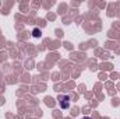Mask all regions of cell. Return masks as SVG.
Segmentation results:
<instances>
[{
	"instance_id": "cell-2",
	"label": "cell",
	"mask_w": 120,
	"mask_h": 119,
	"mask_svg": "<svg viewBox=\"0 0 120 119\" xmlns=\"http://www.w3.org/2000/svg\"><path fill=\"white\" fill-rule=\"evenodd\" d=\"M32 35H34L35 38H41V36H42V32H41V30L35 28V30H34V32H32Z\"/></svg>"
},
{
	"instance_id": "cell-3",
	"label": "cell",
	"mask_w": 120,
	"mask_h": 119,
	"mask_svg": "<svg viewBox=\"0 0 120 119\" xmlns=\"http://www.w3.org/2000/svg\"><path fill=\"white\" fill-rule=\"evenodd\" d=\"M82 119H92V118H90V116H84Z\"/></svg>"
},
{
	"instance_id": "cell-1",
	"label": "cell",
	"mask_w": 120,
	"mask_h": 119,
	"mask_svg": "<svg viewBox=\"0 0 120 119\" xmlns=\"http://www.w3.org/2000/svg\"><path fill=\"white\" fill-rule=\"evenodd\" d=\"M57 101H59V105L61 109H67L71 104V97L70 95H59Z\"/></svg>"
}]
</instances>
